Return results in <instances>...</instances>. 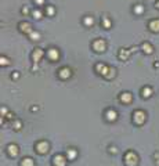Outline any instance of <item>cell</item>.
Here are the masks:
<instances>
[{
	"instance_id": "obj_1",
	"label": "cell",
	"mask_w": 159,
	"mask_h": 166,
	"mask_svg": "<svg viewBox=\"0 0 159 166\" xmlns=\"http://www.w3.org/2000/svg\"><path fill=\"white\" fill-rule=\"evenodd\" d=\"M123 159H125V164L127 166H136V165L138 164V156H137V154H134L133 151L126 152L125 156H123Z\"/></svg>"
},
{
	"instance_id": "obj_2",
	"label": "cell",
	"mask_w": 159,
	"mask_h": 166,
	"mask_svg": "<svg viewBox=\"0 0 159 166\" xmlns=\"http://www.w3.org/2000/svg\"><path fill=\"white\" fill-rule=\"evenodd\" d=\"M145 118H147V115H145L144 111L138 110V111H134L133 112V122L137 123V124H142L145 122Z\"/></svg>"
},
{
	"instance_id": "obj_3",
	"label": "cell",
	"mask_w": 159,
	"mask_h": 166,
	"mask_svg": "<svg viewBox=\"0 0 159 166\" xmlns=\"http://www.w3.org/2000/svg\"><path fill=\"white\" fill-rule=\"evenodd\" d=\"M105 47H107V44H105V40H104V39H98V40H95L94 43H93V49L97 53L104 51V50H105Z\"/></svg>"
},
{
	"instance_id": "obj_4",
	"label": "cell",
	"mask_w": 159,
	"mask_h": 166,
	"mask_svg": "<svg viewBox=\"0 0 159 166\" xmlns=\"http://www.w3.org/2000/svg\"><path fill=\"white\" fill-rule=\"evenodd\" d=\"M36 151L39 152V154H46V152H49V143L47 141H39L36 144Z\"/></svg>"
},
{
	"instance_id": "obj_5",
	"label": "cell",
	"mask_w": 159,
	"mask_h": 166,
	"mask_svg": "<svg viewBox=\"0 0 159 166\" xmlns=\"http://www.w3.org/2000/svg\"><path fill=\"white\" fill-rule=\"evenodd\" d=\"M53 165L54 166H65L66 165V158L64 155H55L53 158Z\"/></svg>"
},
{
	"instance_id": "obj_6",
	"label": "cell",
	"mask_w": 159,
	"mask_h": 166,
	"mask_svg": "<svg viewBox=\"0 0 159 166\" xmlns=\"http://www.w3.org/2000/svg\"><path fill=\"white\" fill-rule=\"evenodd\" d=\"M95 69H97V72L100 73V75H103V76H107L108 72H109V68H108L105 64H101V62L95 65Z\"/></svg>"
},
{
	"instance_id": "obj_7",
	"label": "cell",
	"mask_w": 159,
	"mask_h": 166,
	"mask_svg": "<svg viewBox=\"0 0 159 166\" xmlns=\"http://www.w3.org/2000/svg\"><path fill=\"white\" fill-rule=\"evenodd\" d=\"M43 50L42 49H36L35 50L33 53H32V60H33V62L35 64H37L40 61V60H42V57H43Z\"/></svg>"
},
{
	"instance_id": "obj_8",
	"label": "cell",
	"mask_w": 159,
	"mask_h": 166,
	"mask_svg": "<svg viewBox=\"0 0 159 166\" xmlns=\"http://www.w3.org/2000/svg\"><path fill=\"white\" fill-rule=\"evenodd\" d=\"M119 100L122 101L123 104H130V103H132V100H133V95H132V93H129V91H125V93L120 94Z\"/></svg>"
},
{
	"instance_id": "obj_9",
	"label": "cell",
	"mask_w": 159,
	"mask_h": 166,
	"mask_svg": "<svg viewBox=\"0 0 159 166\" xmlns=\"http://www.w3.org/2000/svg\"><path fill=\"white\" fill-rule=\"evenodd\" d=\"M18 27H20V31L21 32H24V33H28V35H29L31 32L33 31V29H32V25L29 24V22H21Z\"/></svg>"
},
{
	"instance_id": "obj_10",
	"label": "cell",
	"mask_w": 159,
	"mask_h": 166,
	"mask_svg": "<svg viewBox=\"0 0 159 166\" xmlns=\"http://www.w3.org/2000/svg\"><path fill=\"white\" fill-rule=\"evenodd\" d=\"M58 76L61 79H68L69 76H71V69L68 68V66H64L58 71Z\"/></svg>"
},
{
	"instance_id": "obj_11",
	"label": "cell",
	"mask_w": 159,
	"mask_h": 166,
	"mask_svg": "<svg viewBox=\"0 0 159 166\" xmlns=\"http://www.w3.org/2000/svg\"><path fill=\"white\" fill-rule=\"evenodd\" d=\"M47 56H49V58L51 60V61H57L60 57V53L57 49H50L49 51H47Z\"/></svg>"
},
{
	"instance_id": "obj_12",
	"label": "cell",
	"mask_w": 159,
	"mask_h": 166,
	"mask_svg": "<svg viewBox=\"0 0 159 166\" xmlns=\"http://www.w3.org/2000/svg\"><path fill=\"white\" fill-rule=\"evenodd\" d=\"M141 50L145 54H151L152 51H154V47H152V44L149 43V42H144V43L141 44Z\"/></svg>"
},
{
	"instance_id": "obj_13",
	"label": "cell",
	"mask_w": 159,
	"mask_h": 166,
	"mask_svg": "<svg viewBox=\"0 0 159 166\" xmlns=\"http://www.w3.org/2000/svg\"><path fill=\"white\" fill-rule=\"evenodd\" d=\"M7 152H8V155H10V156H17L20 151H18V147L15 144H10L7 147Z\"/></svg>"
},
{
	"instance_id": "obj_14",
	"label": "cell",
	"mask_w": 159,
	"mask_h": 166,
	"mask_svg": "<svg viewBox=\"0 0 159 166\" xmlns=\"http://www.w3.org/2000/svg\"><path fill=\"white\" fill-rule=\"evenodd\" d=\"M105 116H107V119L109 120V122H113V120H116V118H118V114H116V111H113V110H109V111H107Z\"/></svg>"
},
{
	"instance_id": "obj_15",
	"label": "cell",
	"mask_w": 159,
	"mask_h": 166,
	"mask_svg": "<svg viewBox=\"0 0 159 166\" xmlns=\"http://www.w3.org/2000/svg\"><path fill=\"white\" fill-rule=\"evenodd\" d=\"M133 51V49L132 50H125V49H120L119 50V58L120 60H127L129 58V56H130V53Z\"/></svg>"
},
{
	"instance_id": "obj_16",
	"label": "cell",
	"mask_w": 159,
	"mask_h": 166,
	"mask_svg": "<svg viewBox=\"0 0 159 166\" xmlns=\"http://www.w3.org/2000/svg\"><path fill=\"white\" fill-rule=\"evenodd\" d=\"M141 95L144 98L151 97V95H152V89L149 87V86H144V87H142V90H141Z\"/></svg>"
},
{
	"instance_id": "obj_17",
	"label": "cell",
	"mask_w": 159,
	"mask_h": 166,
	"mask_svg": "<svg viewBox=\"0 0 159 166\" xmlns=\"http://www.w3.org/2000/svg\"><path fill=\"white\" fill-rule=\"evenodd\" d=\"M149 29L152 32H159V20H152L149 22Z\"/></svg>"
},
{
	"instance_id": "obj_18",
	"label": "cell",
	"mask_w": 159,
	"mask_h": 166,
	"mask_svg": "<svg viewBox=\"0 0 159 166\" xmlns=\"http://www.w3.org/2000/svg\"><path fill=\"white\" fill-rule=\"evenodd\" d=\"M21 166H35V162L32 158H24L21 161Z\"/></svg>"
},
{
	"instance_id": "obj_19",
	"label": "cell",
	"mask_w": 159,
	"mask_h": 166,
	"mask_svg": "<svg viewBox=\"0 0 159 166\" xmlns=\"http://www.w3.org/2000/svg\"><path fill=\"white\" fill-rule=\"evenodd\" d=\"M29 37H31V40H39L40 39V33L37 31H32L29 33Z\"/></svg>"
},
{
	"instance_id": "obj_20",
	"label": "cell",
	"mask_w": 159,
	"mask_h": 166,
	"mask_svg": "<svg viewBox=\"0 0 159 166\" xmlns=\"http://www.w3.org/2000/svg\"><path fill=\"white\" fill-rule=\"evenodd\" d=\"M75 156H76V151H75V149H68V151H66V158H68L69 161L75 159Z\"/></svg>"
},
{
	"instance_id": "obj_21",
	"label": "cell",
	"mask_w": 159,
	"mask_h": 166,
	"mask_svg": "<svg viewBox=\"0 0 159 166\" xmlns=\"http://www.w3.org/2000/svg\"><path fill=\"white\" fill-rule=\"evenodd\" d=\"M101 22L104 24V28H105V29H109V28H111V21L108 20L107 17H103V20H101Z\"/></svg>"
},
{
	"instance_id": "obj_22",
	"label": "cell",
	"mask_w": 159,
	"mask_h": 166,
	"mask_svg": "<svg viewBox=\"0 0 159 166\" xmlns=\"http://www.w3.org/2000/svg\"><path fill=\"white\" fill-rule=\"evenodd\" d=\"M32 15H33L35 20H40V18H42V11H40V10H35L33 12H32Z\"/></svg>"
},
{
	"instance_id": "obj_23",
	"label": "cell",
	"mask_w": 159,
	"mask_h": 166,
	"mask_svg": "<svg viewBox=\"0 0 159 166\" xmlns=\"http://www.w3.org/2000/svg\"><path fill=\"white\" fill-rule=\"evenodd\" d=\"M93 24H94L93 17H86V18H84V25H87V27H90V25H93Z\"/></svg>"
},
{
	"instance_id": "obj_24",
	"label": "cell",
	"mask_w": 159,
	"mask_h": 166,
	"mask_svg": "<svg viewBox=\"0 0 159 166\" xmlns=\"http://www.w3.org/2000/svg\"><path fill=\"white\" fill-rule=\"evenodd\" d=\"M0 64H2V65H8V64H10V61H8V58H6V57H0Z\"/></svg>"
},
{
	"instance_id": "obj_25",
	"label": "cell",
	"mask_w": 159,
	"mask_h": 166,
	"mask_svg": "<svg viewBox=\"0 0 159 166\" xmlns=\"http://www.w3.org/2000/svg\"><path fill=\"white\" fill-rule=\"evenodd\" d=\"M142 11H144V7H142V6H136V7H134V12H136V14H141V12Z\"/></svg>"
},
{
	"instance_id": "obj_26",
	"label": "cell",
	"mask_w": 159,
	"mask_h": 166,
	"mask_svg": "<svg viewBox=\"0 0 159 166\" xmlns=\"http://www.w3.org/2000/svg\"><path fill=\"white\" fill-rule=\"evenodd\" d=\"M113 76H115V69H113V68H109V73H108L105 78L111 79V78H113Z\"/></svg>"
},
{
	"instance_id": "obj_27",
	"label": "cell",
	"mask_w": 159,
	"mask_h": 166,
	"mask_svg": "<svg viewBox=\"0 0 159 166\" xmlns=\"http://www.w3.org/2000/svg\"><path fill=\"white\" fill-rule=\"evenodd\" d=\"M46 12H47L49 15H53V14H54V8L51 7V6H49V7L46 8Z\"/></svg>"
},
{
	"instance_id": "obj_28",
	"label": "cell",
	"mask_w": 159,
	"mask_h": 166,
	"mask_svg": "<svg viewBox=\"0 0 159 166\" xmlns=\"http://www.w3.org/2000/svg\"><path fill=\"white\" fill-rule=\"evenodd\" d=\"M15 130H20L21 129V122L20 120H17V122H15V127H14Z\"/></svg>"
},
{
	"instance_id": "obj_29",
	"label": "cell",
	"mask_w": 159,
	"mask_h": 166,
	"mask_svg": "<svg viewBox=\"0 0 159 166\" xmlns=\"http://www.w3.org/2000/svg\"><path fill=\"white\" fill-rule=\"evenodd\" d=\"M109 152H111V154H116L118 149L115 148V147H109Z\"/></svg>"
},
{
	"instance_id": "obj_30",
	"label": "cell",
	"mask_w": 159,
	"mask_h": 166,
	"mask_svg": "<svg viewBox=\"0 0 159 166\" xmlns=\"http://www.w3.org/2000/svg\"><path fill=\"white\" fill-rule=\"evenodd\" d=\"M6 115H7V108L3 107L2 108V116H6Z\"/></svg>"
},
{
	"instance_id": "obj_31",
	"label": "cell",
	"mask_w": 159,
	"mask_h": 166,
	"mask_svg": "<svg viewBox=\"0 0 159 166\" xmlns=\"http://www.w3.org/2000/svg\"><path fill=\"white\" fill-rule=\"evenodd\" d=\"M21 12H22V14H28V12H29V10H28L26 7H24V8L21 10Z\"/></svg>"
},
{
	"instance_id": "obj_32",
	"label": "cell",
	"mask_w": 159,
	"mask_h": 166,
	"mask_svg": "<svg viewBox=\"0 0 159 166\" xmlns=\"http://www.w3.org/2000/svg\"><path fill=\"white\" fill-rule=\"evenodd\" d=\"M43 2H44V0H35V3H36V4H43Z\"/></svg>"
},
{
	"instance_id": "obj_33",
	"label": "cell",
	"mask_w": 159,
	"mask_h": 166,
	"mask_svg": "<svg viewBox=\"0 0 159 166\" xmlns=\"http://www.w3.org/2000/svg\"><path fill=\"white\" fill-rule=\"evenodd\" d=\"M18 76H20L18 73H12V75H11V78H12V79H18Z\"/></svg>"
},
{
	"instance_id": "obj_34",
	"label": "cell",
	"mask_w": 159,
	"mask_h": 166,
	"mask_svg": "<svg viewBox=\"0 0 159 166\" xmlns=\"http://www.w3.org/2000/svg\"><path fill=\"white\" fill-rule=\"evenodd\" d=\"M157 8H159V2H157Z\"/></svg>"
}]
</instances>
